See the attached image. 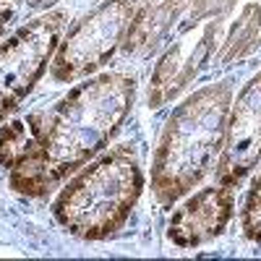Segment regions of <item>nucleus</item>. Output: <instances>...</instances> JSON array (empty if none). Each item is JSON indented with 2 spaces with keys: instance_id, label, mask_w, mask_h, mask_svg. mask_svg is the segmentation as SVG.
Returning a JSON list of instances; mask_svg holds the SVG:
<instances>
[{
  "instance_id": "nucleus-1",
  "label": "nucleus",
  "mask_w": 261,
  "mask_h": 261,
  "mask_svg": "<svg viewBox=\"0 0 261 261\" xmlns=\"http://www.w3.org/2000/svg\"><path fill=\"white\" fill-rule=\"evenodd\" d=\"M134 97L136 79L123 71L99 73L71 89L53 110H45L39 151L29 165L11 170V188L24 196H45L84 167L125 120Z\"/></svg>"
},
{
  "instance_id": "nucleus-2",
  "label": "nucleus",
  "mask_w": 261,
  "mask_h": 261,
  "mask_svg": "<svg viewBox=\"0 0 261 261\" xmlns=\"http://www.w3.org/2000/svg\"><path fill=\"white\" fill-rule=\"evenodd\" d=\"M232 107V81L193 92L165 123L151 162V191L162 206L175 204L199 186L220 160Z\"/></svg>"
},
{
  "instance_id": "nucleus-3",
  "label": "nucleus",
  "mask_w": 261,
  "mask_h": 261,
  "mask_svg": "<svg viewBox=\"0 0 261 261\" xmlns=\"http://www.w3.org/2000/svg\"><path fill=\"white\" fill-rule=\"evenodd\" d=\"M144 191V172L130 144H118L60 191L53 204L55 220L76 238L102 241L118 232Z\"/></svg>"
},
{
  "instance_id": "nucleus-4",
  "label": "nucleus",
  "mask_w": 261,
  "mask_h": 261,
  "mask_svg": "<svg viewBox=\"0 0 261 261\" xmlns=\"http://www.w3.org/2000/svg\"><path fill=\"white\" fill-rule=\"evenodd\" d=\"M139 0H107L94 13L68 32L50 60V76L60 84H71L94 73L110 60L139 13Z\"/></svg>"
},
{
  "instance_id": "nucleus-5",
  "label": "nucleus",
  "mask_w": 261,
  "mask_h": 261,
  "mask_svg": "<svg viewBox=\"0 0 261 261\" xmlns=\"http://www.w3.org/2000/svg\"><path fill=\"white\" fill-rule=\"evenodd\" d=\"M65 27L68 13L58 8L29 21L0 47V118L21 105L37 79L45 73Z\"/></svg>"
},
{
  "instance_id": "nucleus-6",
  "label": "nucleus",
  "mask_w": 261,
  "mask_h": 261,
  "mask_svg": "<svg viewBox=\"0 0 261 261\" xmlns=\"http://www.w3.org/2000/svg\"><path fill=\"white\" fill-rule=\"evenodd\" d=\"M261 162V73H256L227 115V134L217 160V183L238 188Z\"/></svg>"
},
{
  "instance_id": "nucleus-7",
  "label": "nucleus",
  "mask_w": 261,
  "mask_h": 261,
  "mask_svg": "<svg viewBox=\"0 0 261 261\" xmlns=\"http://www.w3.org/2000/svg\"><path fill=\"white\" fill-rule=\"evenodd\" d=\"M235 206V188L217 183L193 193L170 217L167 235L178 248H196L222 235Z\"/></svg>"
},
{
  "instance_id": "nucleus-8",
  "label": "nucleus",
  "mask_w": 261,
  "mask_h": 261,
  "mask_svg": "<svg viewBox=\"0 0 261 261\" xmlns=\"http://www.w3.org/2000/svg\"><path fill=\"white\" fill-rule=\"evenodd\" d=\"M42 128H45V110L11 120L0 128V167L18 170L29 165L39 151Z\"/></svg>"
},
{
  "instance_id": "nucleus-9",
  "label": "nucleus",
  "mask_w": 261,
  "mask_h": 261,
  "mask_svg": "<svg viewBox=\"0 0 261 261\" xmlns=\"http://www.w3.org/2000/svg\"><path fill=\"white\" fill-rule=\"evenodd\" d=\"M241 227L243 235L253 243H261V172L256 175L248 196H246V204H243V214H241Z\"/></svg>"
},
{
  "instance_id": "nucleus-10",
  "label": "nucleus",
  "mask_w": 261,
  "mask_h": 261,
  "mask_svg": "<svg viewBox=\"0 0 261 261\" xmlns=\"http://www.w3.org/2000/svg\"><path fill=\"white\" fill-rule=\"evenodd\" d=\"M18 3H21V0H0V27H3L6 21L16 13Z\"/></svg>"
},
{
  "instance_id": "nucleus-11",
  "label": "nucleus",
  "mask_w": 261,
  "mask_h": 261,
  "mask_svg": "<svg viewBox=\"0 0 261 261\" xmlns=\"http://www.w3.org/2000/svg\"><path fill=\"white\" fill-rule=\"evenodd\" d=\"M50 3H58V0H29V6H34V8H42V6H50Z\"/></svg>"
}]
</instances>
